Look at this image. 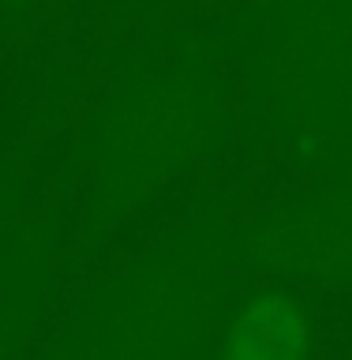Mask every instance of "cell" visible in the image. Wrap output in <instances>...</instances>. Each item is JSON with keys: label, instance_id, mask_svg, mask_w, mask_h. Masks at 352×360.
Here are the masks:
<instances>
[{"label": "cell", "instance_id": "cell-1", "mask_svg": "<svg viewBox=\"0 0 352 360\" xmlns=\"http://www.w3.org/2000/svg\"><path fill=\"white\" fill-rule=\"evenodd\" d=\"M300 345V315L285 300H266L244 315L236 349L247 356H281Z\"/></svg>", "mask_w": 352, "mask_h": 360}]
</instances>
